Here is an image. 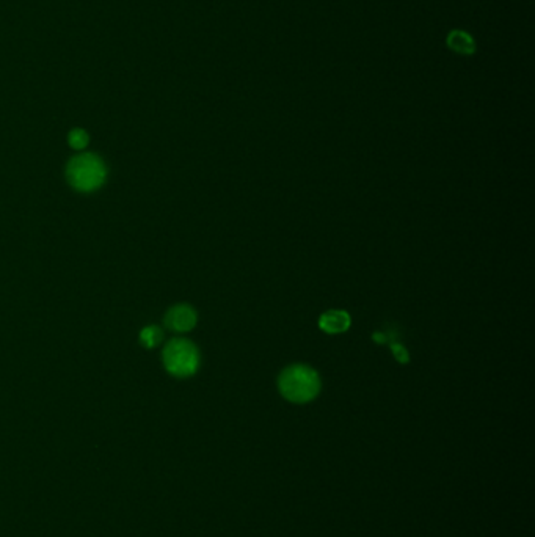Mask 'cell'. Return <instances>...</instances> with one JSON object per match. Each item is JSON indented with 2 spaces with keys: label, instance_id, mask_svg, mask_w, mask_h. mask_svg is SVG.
Listing matches in <instances>:
<instances>
[{
  "label": "cell",
  "instance_id": "cell-1",
  "mask_svg": "<svg viewBox=\"0 0 535 537\" xmlns=\"http://www.w3.org/2000/svg\"><path fill=\"white\" fill-rule=\"evenodd\" d=\"M280 393L294 404H306L313 401L320 391L319 374L306 364H292L281 373L278 379Z\"/></svg>",
  "mask_w": 535,
  "mask_h": 537
},
{
  "label": "cell",
  "instance_id": "cell-2",
  "mask_svg": "<svg viewBox=\"0 0 535 537\" xmlns=\"http://www.w3.org/2000/svg\"><path fill=\"white\" fill-rule=\"evenodd\" d=\"M66 179L74 190L90 194L102 187L107 179V168L101 157L93 152H85L74 156L66 165Z\"/></svg>",
  "mask_w": 535,
  "mask_h": 537
},
{
  "label": "cell",
  "instance_id": "cell-3",
  "mask_svg": "<svg viewBox=\"0 0 535 537\" xmlns=\"http://www.w3.org/2000/svg\"><path fill=\"white\" fill-rule=\"evenodd\" d=\"M163 366L175 377H190L200 368V352L194 343L182 338L171 340L162 352Z\"/></svg>",
  "mask_w": 535,
  "mask_h": 537
},
{
  "label": "cell",
  "instance_id": "cell-4",
  "mask_svg": "<svg viewBox=\"0 0 535 537\" xmlns=\"http://www.w3.org/2000/svg\"><path fill=\"white\" fill-rule=\"evenodd\" d=\"M196 311L190 305H176L165 314V326L173 331H180V333L190 331L196 326Z\"/></svg>",
  "mask_w": 535,
  "mask_h": 537
},
{
  "label": "cell",
  "instance_id": "cell-5",
  "mask_svg": "<svg viewBox=\"0 0 535 537\" xmlns=\"http://www.w3.org/2000/svg\"><path fill=\"white\" fill-rule=\"evenodd\" d=\"M446 46L455 54L460 55H471L475 52V41L470 33L460 29L451 30L447 33Z\"/></svg>",
  "mask_w": 535,
  "mask_h": 537
},
{
  "label": "cell",
  "instance_id": "cell-6",
  "mask_svg": "<svg viewBox=\"0 0 535 537\" xmlns=\"http://www.w3.org/2000/svg\"><path fill=\"white\" fill-rule=\"evenodd\" d=\"M319 327L327 333H342L350 327V314L339 310L327 311L325 314L320 316Z\"/></svg>",
  "mask_w": 535,
  "mask_h": 537
},
{
  "label": "cell",
  "instance_id": "cell-7",
  "mask_svg": "<svg viewBox=\"0 0 535 537\" xmlns=\"http://www.w3.org/2000/svg\"><path fill=\"white\" fill-rule=\"evenodd\" d=\"M163 333L162 330L156 326L144 327L140 333V341L144 347H156L162 341Z\"/></svg>",
  "mask_w": 535,
  "mask_h": 537
},
{
  "label": "cell",
  "instance_id": "cell-8",
  "mask_svg": "<svg viewBox=\"0 0 535 537\" xmlns=\"http://www.w3.org/2000/svg\"><path fill=\"white\" fill-rule=\"evenodd\" d=\"M68 142L71 145V148L83 150L90 142V135L87 134V131L83 129H72L68 135Z\"/></svg>",
  "mask_w": 535,
  "mask_h": 537
},
{
  "label": "cell",
  "instance_id": "cell-9",
  "mask_svg": "<svg viewBox=\"0 0 535 537\" xmlns=\"http://www.w3.org/2000/svg\"><path fill=\"white\" fill-rule=\"evenodd\" d=\"M391 349H393V352H394V355H395V360H399V362H402V363H407L408 362V354H407V350L404 349V347H402L400 346V344H391Z\"/></svg>",
  "mask_w": 535,
  "mask_h": 537
}]
</instances>
